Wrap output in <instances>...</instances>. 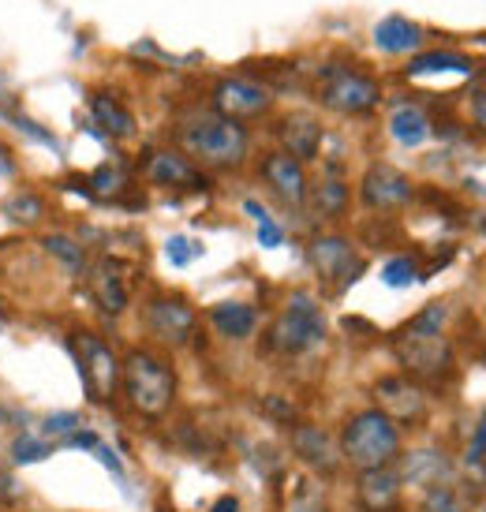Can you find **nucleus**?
<instances>
[{
    "label": "nucleus",
    "instance_id": "f257e3e1",
    "mask_svg": "<svg viewBox=\"0 0 486 512\" xmlns=\"http://www.w3.org/2000/svg\"><path fill=\"white\" fill-rule=\"evenodd\" d=\"M445 318H449V307L442 299H434L412 322H404L393 333V352H397L408 378H419V382L445 378V370L453 363V348L445 341Z\"/></svg>",
    "mask_w": 486,
    "mask_h": 512
},
{
    "label": "nucleus",
    "instance_id": "f03ea898",
    "mask_svg": "<svg viewBox=\"0 0 486 512\" xmlns=\"http://www.w3.org/2000/svg\"><path fill=\"white\" fill-rule=\"evenodd\" d=\"M176 370L165 356L150 348H131L120 359V393L128 400V408L146 423H158L172 412L176 404Z\"/></svg>",
    "mask_w": 486,
    "mask_h": 512
},
{
    "label": "nucleus",
    "instance_id": "7ed1b4c3",
    "mask_svg": "<svg viewBox=\"0 0 486 512\" xmlns=\"http://www.w3.org/2000/svg\"><path fill=\"white\" fill-rule=\"evenodd\" d=\"M176 139L184 146V154L195 161V165H206V169H240L247 161V150H251V135L240 120H229V116L217 113H199L184 120L176 128Z\"/></svg>",
    "mask_w": 486,
    "mask_h": 512
},
{
    "label": "nucleus",
    "instance_id": "20e7f679",
    "mask_svg": "<svg viewBox=\"0 0 486 512\" xmlns=\"http://www.w3.org/2000/svg\"><path fill=\"white\" fill-rule=\"evenodd\" d=\"M341 456L348 468L374 471V468H393L401 460V427L386 419L378 408L356 412L341 430Z\"/></svg>",
    "mask_w": 486,
    "mask_h": 512
},
{
    "label": "nucleus",
    "instance_id": "39448f33",
    "mask_svg": "<svg viewBox=\"0 0 486 512\" xmlns=\"http://www.w3.org/2000/svg\"><path fill=\"white\" fill-rule=\"evenodd\" d=\"M326 341V314L311 292H292L270 329V344L285 356H303Z\"/></svg>",
    "mask_w": 486,
    "mask_h": 512
},
{
    "label": "nucleus",
    "instance_id": "423d86ee",
    "mask_svg": "<svg viewBox=\"0 0 486 512\" xmlns=\"http://www.w3.org/2000/svg\"><path fill=\"white\" fill-rule=\"evenodd\" d=\"M72 352L86 397L94 404H109L120 389V359H116L113 344L98 337L94 329H72Z\"/></svg>",
    "mask_w": 486,
    "mask_h": 512
},
{
    "label": "nucleus",
    "instance_id": "0eeeda50",
    "mask_svg": "<svg viewBox=\"0 0 486 512\" xmlns=\"http://www.w3.org/2000/svg\"><path fill=\"white\" fill-rule=\"evenodd\" d=\"M318 101L341 116H367L378 109L382 86L367 72L344 68V64H329L318 75Z\"/></svg>",
    "mask_w": 486,
    "mask_h": 512
},
{
    "label": "nucleus",
    "instance_id": "6e6552de",
    "mask_svg": "<svg viewBox=\"0 0 486 512\" xmlns=\"http://www.w3.org/2000/svg\"><path fill=\"white\" fill-rule=\"evenodd\" d=\"M307 258L315 266L318 281L329 288H348L363 273V258L356 255V247L348 236H337V232H326V236H315L311 247H307Z\"/></svg>",
    "mask_w": 486,
    "mask_h": 512
},
{
    "label": "nucleus",
    "instance_id": "1a4fd4ad",
    "mask_svg": "<svg viewBox=\"0 0 486 512\" xmlns=\"http://www.w3.org/2000/svg\"><path fill=\"white\" fill-rule=\"evenodd\" d=\"M146 329L169 348H187L199 333V314L184 296H154L146 303Z\"/></svg>",
    "mask_w": 486,
    "mask_h": 512
},
{
    "label": "nucleus",
    "instance_id": "9d476101",
    "mask_svg": "<svg viewBox=\"0 0 486 512\" xmlns=\"http://www.w3.org/2000/svg\"><path fill=\"white\" fill-rule=\"evenodd\" d=\"M374 404L378 412L393 419L397 427H415L423 415H427V393L423 385L408 378V374H389L374 382Z\"/></svg>",
    "mask_w": 486,
    "mask_h": 512
},
{
    "label": "nucleus",
    "instance_id": "9b49d317",
    "mask_svg": "<svg viewBox=\"0 0 486 512\" xmlns=\"http://www.w3.org/2000/svg\"><path fill=\"white\" fill-rule=\"evenodd\" d=\"M143 176L146 184L169 187V191H206L210 187L206 172L184 150H150L143 157Z\"/></svg>",
    "mask_w": 486,
    "mask_h": 512
},
{
    "label": "nucleus",
    "instance_id": "f8f14e48",
    "mask_svg": "<svg viewBox=\"0 0 486 512\" xmlns=\"http://www.w3.org/2000/svg\"><path fill=\"white\" fill-rule=\"evenodd\" d=\"M214 113L217 116H229V120H255V116L270 113L273 105V94L266 90L262 83H251V79H243V75H229V79H221L214 86Z\"/></svg>",
    "mask_w": 486,
    "mask_h": 512
},
{
    "label": "nucleus",
    "instance_id": "ddd939ff",
    "mask_svg": "<svg viewBox=\"0 0 486 512\" xmlns=\"http://www.w3.org/2000/svg\"><path fill=\"white\" fill-rule=\"evenodd\" d=\"M359 199H363L367 210H382V214L401 210V206L412 202V180H408L401 169H393V165H386V161H378V165H371V169L363 172Z\"/></svg>",
    "mask_w": 486,
    "mask_h": 512
},
{
    "label": "nucleus",
    "instance_id": "4468645a",
    "mask_svg": "<svg viewBox=\"0 0 486 512\" xmlns=\"http://www.w3.org/2000/svg\"><path fill=\"white\" fill-rule=\"evenodd\" d=\"M292 453L300 456L315 475H337L344 464L341 445L333 441V434L326 427H318V423H296L292 427Z\"/></svg>",
    "mask_w": 486,
    "mask_h": 512
},
{
    "label": "nucleus",
    "instance_id": "2eb2a0df",
    "mask_svg": "<svg viewBox=\"0 0 486 512\" xmlns=\"http://www.w3.org/2000/svg\"><path fill=\"white\" fill-rule=\"evenodd\" d=\"M262 180H266L273 195L285 202V206H292V210H300L303 202H307V187H311L307 184V172H303L300 161L292 154H285V150H273V154L262 157Z\"/></svg>",
    "mask_w": 486,
    "mask_h": 512
},
{
    "label": "nucleus",
    "instance_id": "dca6fc26",
    "mask_svg": "<svg viewBox=\"0 0 486 512\" xmlns=\"http://www.w3.org/2000/svg\"><path fill=\"white\" fill-rule=\"evenodd\" d=\"M401 471L397 468H374L359 471L356 501L363 512H397L401 505Z\"/></svg>",
    "mask_w": 486,
    "mask_h": 512
},
{
    "label": "nucleus",
    "instance_id": "f3484780",
    "mask_svg": "<svg viewBox=\"0 0 486 512\" xmlns=\"http://www.w3.org/2000/svg\"><path fill=\"white\" fill-rule=\"evenodd\" d=\"M90 292H94V303H98L101 314H124L128 307V281H124V266L113 262V258H105L98 266H90Z\"/></svg>",
    "mask_w": 486,
    "mask_h": 512
},
{
    "label": "nucleus",
    "instance_id": "a211bd4d",
    "mask_svg": "<svg viewBox=\"0 0 486 512\" xmlns=\"http://www.w3.org/2000/svg\"><path fill=\"white\" fill-rule=\"evenodd\" d=\"M281 146H285V154H292L296 161H315L318 150H322V124H318L311 113H288L281 120Z\"/></svg>",
    "mask_w": 486,
    "mask_h": 512
},
{
    "label": "nucleus",
    "instance_id": "6ab92c4d",
    "mask_svg": "<svg viewBox=\"0 0 486 512\" xmlns=\"http://www.w3.org/2000/svg\"><path fill=\"white\" fill-rule=\"evenodd\" d=\"M210 326H214V333L225 337V341H247L258 329V307L240 303V299L214 303V307H210Z\"/></svg>",
    "mask_w": 486,
    "mask_h": 512
},
{
    "label": "nucleus",
    "instance_id": "aec40b11",
    "mask_svg": "<svg viewBox=\"0 0 486 512\" xmlns=\"http://www.w3.org/2000/svg\"><path fill=\"white\" fill-rule=\"evenodd\" d=\"M374 45L382 53H415L423 45V27L404 19V15H386L378 27H374Z\"/></svg>",
    "mask_w": 486,
    "mask_h": 512
},
{
    "label": "nucleus",
    "instance_id": "412c9836",
    "mask_svg": "<svg viewBox=\"0 0 486 512\" xmlns=\"http://www.w3.org/2000/svg\"><path fill=\"white\" fill-rule=\"evenodd\" d=\"M307 202L322 221H337V217L348 214V202H352V191L341 176H322L318 184L307 187Z\"/></svg>",
    "mask_w": 486,
    "mask_h": 512
},
{
    "label": "nucleus",
    "instance_id": "4be33fe9",
    "mask_svg": "<svg viewBox=\"0 0 486 512\" xmlns=\"http://www.w3.org/2000/svg\"><path fill=\"white\" fill-rule=\"evenodd\" d=\"M90 113L105 128V135H113V139H131L135 135V116H131V109L116 94H94L90 98Z\"/></svg>",
    "mask_w": 486,
    "mask_h": 512
},
{
    "label": "nucleus",
    "instance_id": "5701e85b",
    "mask_svg": "<svg viewBox=\"0 0 486 512\" xmlns=\"http://www.w3.org/2000/svg\"><path fill=\"white\" fill-rule=\"evenodd\" d=\"M389 135L401 146L415 150L430 139V116L419 109V105H397L393 116H389Z\"/></svg>",
    "mask_w": 486,
    "mask_h": 512
},
{
    "label": "nucleus",
    "instance_id": "b1692460",
    "mask_svg": "<svg viewBox=\"0 0 486 512\" xmlns=\"http://www.w3.org/2000/svg\"><path fill=\"white\" fill-rule=\"evenodd\" d=\"M397 471H401V483L438 486V483H445V471H449V464H445L442 453H434V449H419V453L404 456V464Z\"/></svg>",
    "mask_w": 486,
    "mask_h": 512
},
{
    "label": "nucleus",
    "instance_id": "393cba45",
    "mask_svg": "<svg viewBox=\"0 0 486 512\" xmlns=\"http://www.w3.org/2000/svg\"><path fill=\"white\" fill-rule=\"evenodd\" d=\"M434 72H457V75H472L475 64L472 57L464 53H453V49H438V53H419V57L408 64V79H419V75H434Z\"/></svg>",
    "mask_w": 486,
    "mask_h": 512
},
{
    "label": "nucleus",
    "instance_id": "a878e982",
    "mask_svg": "<svg viewBox=\"0 0 486 512\" xmlns=\"http://www.w3.org/2000/svg\"><path fill=\"white\" fill-rule=\"evenodd\" d=\"M4 214H8V221H15V225L30 228L45 217V199L34 195V191H15L12 199L4 202Z\"/></svg>",
    "mask_w": 486,
    "mask_h": 512
},
{
    "label": "nucleus",
    "instance_id": "bb28decb",
    "mask_svg": "<svg viewBox=\"0 0 486 512\" xmlns=\"http://www.w3.org/2000/svg\"><path fill=\"white\" fill-rule=\"evenodd\" d=\"M42 243H45V251H49V255H57L60 262H64V270L75 273V277L90 270V262H86V251L79 247V240H72V236H57V232H53V236H45Z\"/></svg>",
    "mask_w": 486,
    "mask_h": 512
},
{
    "label": "nucleus",
    "instance_id": "cd10ccee",
    "mask_svg": "<svg viewBox=\"0 0 486 512\" xmlns=\"http://www.w3.org/2000/svg\"><path fill=\"white\" fill-rule=\"evenodd\" d=\"M79 191L94 195V199H116V195L124 191V172L113 169V165H101V169H94L83 184H79Z\"/></svg>",
    "mask_w": 486,
    "mask_h": 512
},
{
    "label": "nucleus",
    "instance_id": "c85d7f7f",
    "mask_svg": "<svg viewBox=\"0 0 486 512\" xmlns=\"http://www.w3.org/2000/svg\"><path fill=\"white\" fill-rule=\"evenodd\" d=\"M288 512H329L322 486H318L315 479H300V483H296V490H292Z\"/></svg>",
    "mask_w": 486,
    "mask_h": 512
},
{
    "label": "nucleus",
    "instance_id": "c756f323",
    "mask_svg": "<svg viewBox=\"0 0 486 512\" xmlns=\"http://www.w3.org/2000/svg\"><path fill=\"white\" fill-rule=\"evenodd\" d=\"M415 277H419V262H415L412 255H397L382 266V281H386L389 288H408V285H415Z\"/></svg>",
    "mask_w": 486,
    "mask_h": 512
},
{
    "label": "nucleus",
    "instance_id": "7c9ffc66",
    "mask_svg": "<svg viewBox=\"0 0 486 512\" xmlns=\"http://www.w3.org/2000/svg\"><path fill=\"white\" fill-rule=\"evenodd\" d=\"M12 464H38V460H45V456L53 453V445L45 438H30V434H23V438L12 441Z\"/></svg>",
    "mask_w": 486,
    "mask_h": 512
},
{
    "label": "nucleus",
    "instance_id": "2f4dec72",
    "mask_svg": "<svg viewBox=\"0 0 486 512\" xmlns=\"http://www.w3.org/2000/svg\"><path fill=\"white\" fill-rule=\"evenodd\" d=\"M423 509H427V512H468V509H464V501L457 498V490H453L449 483L430 486Z\"/></svg>",
    "mask_w": 486,
    "mask_h": 512
},
{
    "label": "nucleus",
    "instance_id": "473e14b6",
    "mask_svg": "<svg viewBox=\"0 0 486 512\" xmlns=\"http://www.w3.org/2000/svg\"><path fill=\"white\" fill-rule=\"evenodd\" d=\"M165 255H169L172 266H187L191 258L202 255V247H199V243H191L187 236H172V240L165 243Z\"/></svg>",
    "mask_w": 486,
    "mask_h": 512
},
{
    "label": "nucleus",
    "instance_id": "72a5a7b5",
    "mask_svg": "<svg viewBox=\"0 0 486 512\" xmlns=\"http://www.w3.org/2000/svg\"><path fill=\"white\" fill-rule=\"evenodd\" d=\"M75 427H79V415H75V412H57V415H49V419L42 423L45 441L57 438V434H72Z\"/></svg>",
    "mask_w": 486,
    "mask_h": 512
},
{
    "label": "nucleus",
    "instance_id": "f704fd0d",
    "mask_svg": "<svg viewBox=\"0 0 486 512\" xmlns=\"http://www.w3.org/2000/svg\"><path fill=\"white\" fill-rule=\"evenodd\" d=\"M258 243H262V247H281V243H285V228L277 225L273 217L258 221Z\"/></svg>",
    "mask_w": 486,
    "mask_h": 512
},
{
    "label": "nucleus",
    "instance_id": "c9c22d12",
    "mask_svg": "<svg viewBox=\"0 0 486 512\" xmlns=\"http://www.w3.org/2000/svg\"><path fill=\"white\" fill-rule=\"evenodd\" d=\"M486 460V412H483V423L475 430L472 445H468V464H483Z\"/></svg>",
    "mask_w": 486,
    "mask_h": 512
},
{
    "label": "nucleus",
    "instance_id": "e433bc0d",
    "mask_svg": "<svg viewBox=\"0 0 486 512\" xmlns=\"http://www.w3.org/2000/svg\"><path fill=\"white\" fill-rule=\"evenodd\" d=\"M98 434H94V430H72V434H68V438H64V445H68V449H90V453H94V449H98Z\"/></svg>",
    "mask_w": 486,
    "mask_h": 512
},
{
    "label": "nucleus",
    "instance_id": "4c0bfd02",
    "mask_svg": "<svg viewBox=\"0 0 486 512\" xmlns=\"http://www.w3.org/2000/svg\"><path fill=\"white\" fill-rule=\"evenodd\" d=\"M94 456H98V460H101V464H105V468L113 471L116 479H124V464L116 460V453H113V449H109V445H101V441H98V449H94Z\"/></svg>",
    "mask_w": 486,
    "mask_h": 512
},
{
    "label": "nucleus",
    "instance_id": "58836bf2",
    "mask_svg": "<svg viewBox=\"0 0 486 512\" xmlns=\"http://www.w3.org/2000/svg\"><path fill=\"white\" fill-rule=\"evenodd\" d=\"M472 120H475V128L486 135V90H479L472 98Z\"/></svg>",
    "mask_w": 486,
    "mask_h": 512
},
{
    "label": "nucleus",
    "instance_id": "ea45409f",
    "mask_svg": "<svg viewBox=\"0 0 486 512\" xmlns=\"http://www.w3.org/2000/svg\"><path fill=\"white\" fill-rule=\"evenodd\" d=\"M15 498H19V486L12 483L8 471H0V501H15Z\"/></svg>",
    "mask_w": 486,
    "mask_h": 512
},
{
    "label": "nucleus",
    "instance_id": "a19ab883",
    "mask_svg": "<svg viewBox=\"0 0 486 512\" xmlns=\"http://www.w3.org/2000/svg\"><path fill=\"white\" fill-rule=\"evenodd\" d=\"M210 512H240V498H236V494H225V498L214 501V509Z\"/></svg>",
    "mask_w": 486,
    "mask_h": 512
},
{
    "label": "nucleus",
    "instance_id": "79ce46f5",
    "mask_svg": "<svg viewBox=\"0 0 486 512\" xmlns=\"http://www.w3.org/2000/svg\"><path fill=\"white\" fill-rule=\"evenodd\" d=\"M0 176H4V180H12V176H15V161H12V154H8L4 146H0Z\"/></svg>",
    "mask_w": 486,
    "mask_h": 512
},
{
    "label": "nucleus",
    "instance_id": "37998d69",
    "mask_svg": "<svg viewBox=\"0 0 486 512\" xmlns=\"http://www.w3.org/2000/svg\"><path fill=\"white\" fill-rule=\"evenodd\" d=\"M243 210H247V217H251V221H266V217H270V214H266V210H262V206H258L255 199H247V202H243Z\"/></svg>",
    "mask_w": 486,
    "mask_h": 512
}]
</instances>
